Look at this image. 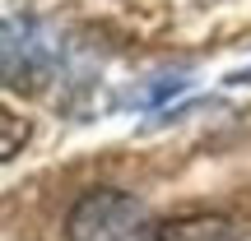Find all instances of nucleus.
Returning <instances> with one entry per match:
<instances>
[{
    "label": "nucleus",
    "instance_id": "f257e3e1",
    "mask_svg": "<svg viewBox=\"0 0 251 241\" xmlns=\"http://www.w3.org/2000/svg\"><path fill=\"white\" fill-rule=\"evenodd\" d=\"M158 232L153 209L112 186L84 190L65 214V241H158Z\"/></svg>",
    "mask_w": 251,
    "mask_h": 241
},
{
    "label": "nucleus",
    "instance_id": "f03ea898",
    "mask_svg": "<svg viewBox=\"0 0 251 241\" xmlns=\"http://www.w3.org/2000/svg\"><path fill=\"white\" fill-rule=\"evenodd\" d=\"M56 70V37L37 19H5V84L9 88H42Z\"/></svg>",
    "mask_w": 251,
    "mask_h": 241
},
{
    "label": "nucleus",
    "instance_id": "7ed1b4c3",
    "mask_svg": "<svg viewBox=\"0 0 251 241\" xmlns=\"http://www.w3.org/2000/svg\"><path fill=\"white\" fill-rule=\"evenodd\" d=\"M158 241H237V227L224 214H181L163 223Z\"/></svg>",
    "mask_w": 251,
    "mask_h": 241
},
{
    "label": "nucleus",
    "instance_id": "20e7f679",
    "mask_svg": "<svg viewBox=\"0 0 251 241\" xmlns=\"http://www.w3.org/2000/svg\"><path fill=\"white\" fill-rule=\"evenodd\" d=\"M186 84H191V74H186V70H177V74H163V79H153L149 88L130 93V102H135V107H153V102H163V98H172V93H181Z\"/></svg>",
    "mask_w": 251,
    "mask_h": 241
},
{
    "label": "nucleus",
    "instance_id": "39448f33",
    "mask_svg": "<svg viewBox=\"0 0 251 241\" xmlns=\"http://www.w3.org/2000/svg\"><path fill=\"white\" fill-rule=\"evenodd\" d=\"M0 121H5V144H0V158H14V153H19V144H24L28 139V121H19L14 116V111H5V116H0Z\"/></svg>",
    "mask_w": 251,
    "mask_h": 241
},
{
    "label": "nucleus",
    "instance_id": "423d86ee",
    "mask_svg": "<svg viewBox=\"0 0 251 241\" xmlns=\"http://www.w3.org/2000/svg\"><path fill=\"white\" fill-rule=\"evenodd\" d=\"M228 84H233V88H242V84H251V65H242V70H233V74H228Z\"/></svg>",
    "mask_w": 251,
    "mask_h": 241
}]
</instances>
